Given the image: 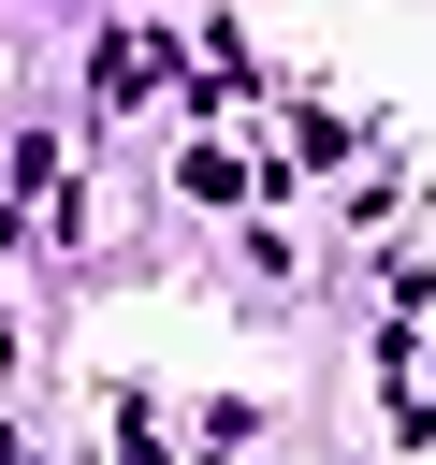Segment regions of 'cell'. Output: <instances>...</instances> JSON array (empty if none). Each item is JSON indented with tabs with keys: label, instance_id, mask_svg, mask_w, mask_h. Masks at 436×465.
Masks as SVG:
<instances>
[{
	"label": "cell",
	"instance_id": "6da1fadb",
	"mask_svg": "<svg viewBox=\"0 0 436 465\" xmlns=\"http://www.w3.org/2000/svg\"><path fill=\"white\" fill-rule=\"evenodd\" d=\"M0 465H29V450H15V436H0Z\"/></svg>",
	"mask_w": 436,
	"mask_h": 465
}]
</instances>
